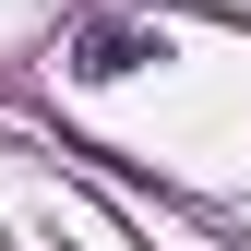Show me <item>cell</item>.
<instances>
[{
	"label": "cell",
	"instance_id": "1",
	"mask_svg": "<svg viewBox=\"0 0 251 251\" xmlns=\"http://www.w3.org/2000/svg\"><path fill=\"white\" fill-rule=\"evenodd\" d=\"M144 60H168V36H155L144 12H84L72 24V72L84 84H120V72H144Z\"/></svg>",
	"mask_w": 251,
	"mask_h": 251
}]
</instances>
